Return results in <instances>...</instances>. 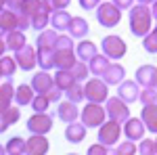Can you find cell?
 Returning a JSON list of instances; mask_svg holds the SVG:
<instances>
[{
  "label": "cell",
  "instance_id": "6da1fadb",
  "mask_svg": "<svg viewBox=\"0 0 157 155\" xmlns=\"http://www.w3.org/2000/svg\"><path fill=\"white\" fill-rule=\"evenodd\" d=\"M153 21L155 19H153L147 4H132L130 6V32H132V36L143 38L153 27Z\"/></svg>",
  "mask_w": 157,
  "mask_h": 155
},
{
  "label": "cell",
  "instance_id": "7a4b0ae2",
  "mask_svg": "<svg viewBox=\"0 0 157 155\" xmlns=\"http://www.w3.org/2000/svg\"><path fill=\"white\" fill-rule=\"evenodd\" d=\"M80 115H82V124H84L86 128H98L107 119L105 107H101V103H92V101H88L84 107H82Z\"/></svg>",
  "mask_w": 157,
  "mask_h": 155
},
{
  "label": "cell",
  "instance_id": "3957f363",
  "mask_svg": "<svg viewBox=\"0 0 157 155\" xmlns=\"http://www.w3.org/2000/svg\"><path fill=\"white\" fill-rule=\"evenodd\" d=\"M105 115L117 124H124L126 119L130 118V109L128 103H124L120 96H107L105 99Z\"/></svg>",
  "mask_w": 157,
  "mask_h": 155
},
{
  "label": "cell",
  "instance_id": "277c9868",
  "mask_svg": "<svg viewBox=\"0 0 157 155\" xmlns=\"http://www.w3.org/2000/svg\"><path fill=\"white\" fill-rule=\"evenodd\" d=\"M97 21L103 27H115L121 21V11L113 2H98L97 4Z\"/></svg>",
  "mask_w": 157,
  "mask_h": 155
},
{
  "label": "cell",
  "instance_id": "5b68a950",
  "mask_svg": "<svg viewBox=\"0 0 157 155\" xmlns=\"http://www.w3.org/2000/svg\"><path fill=\"white\" fill-rule=\"evenodd\" d=\"M84 99L92 101V103H105L109 96V86L101 78H92V80H84Z\"/></svg>",
  "mask_w": 157,
  "mask_h": 155
},
{
  "label": "cell",
  "instance_id": "8992f818",
  "mask_svg": "<svg viewBox=\"0 0 157 155\" xmlns=\"http://www.w3.org/2000/svg\"><path fill=\"white\" fill-rule=\"evenodd\" d=\"M101 48H103V55H105L109 61L124 59V55H126V50H128L126 42H124L120 36H105L103 42H101Z\"/></svg>",
  "mask_w": 157,
  "mask_h": 155
},
{
  "label": "cell",
  "instance_id": "52a82bcc",
  "mask_svg": "<svg viewBox=\"0 0 157 155\" xmlns=\"http://www.w3.org/2000/svg\"><path fill=\"white\" fill-rule=\"evenodd\" d=\"M120 136H121V124L113 122V119H109V122L105 119L98 126V143L111 147V145H115L120 141Z\"/></svg>",
  "mask_w": 157,
  "mask_h": 155
},
{
  "label": "cell",
  "instance_id": "ba28073f",
  "mask_svg": "<svg viewBox=\"0 0 157 155\" xmlns=\"http://www.w3.org/2000/svg\"><path fill=\"white\" fill-rule=\"evenodd\" d=\"M52 128V115L46 111H34V115L27 119V130L32 134H46Z\"/></svg>",
  "mask_w": 157,
  "mask_h": 155
},
{
  "label": "cell",
  "instance_id": "9c48e42d",
  "mask_svg": "<svg viewBox=\"0 0 157 155\" xmlns=\"http://www.w3.org/2000/svg\"><path fill=\"white\" fill-rule=\"evenodd\" d=\"M13 59H15V63H17L19 69L32 72V69L36 67V48L25 44V46H21L19 50H15V57H13Z\"/></svg>",
  "mask_w": 157,
  "mask_h": 155
},
{
  "label": "cell",
  "instance_id": "30bf717a",
  "mask_svg": "<svg viewBox=\"0 0 157 155\" xmlns=\"http://www.w3.org/2000/svg\"><path fill=\"white\" fill-rule=\"evenodd\" d=\"M98 78L107 84V86H117L126 78V69H124V65L117 63V61H109V65L105 67V72L101 73Z\"/></svg>",
  "mask_w": 157,
  "mask_h": 155
},
{
  "label": "cell",
  "instance_id": "8fae6325",
  "mask_svg": "<svg viewBox=\"0 0 157 155\" xmlns=\"http://www.w3.org/2000/svg\"><path fill=\"white\" fill-rule=\"evenodd\" d=\"M138 92H140V88H138V84L134 82V80H121L117 84V96H120L124 103H128V105H132L138 101Z\"/></svg>",
  "mask_w": 157,
  "mask_h": 155
},
{
  "label": "cell",
  "instance_id": "7c38bea8",
  "mask_svg": "<svg viewBox=\"0 0 157 155\" xmlns=\"http://www.w3.org/2000/svg\"><path fill=\"white\" fill-rule=\"evenodd\" d=\"M145 130L147 128H145V124L140 122V118H128L124 122V128H121V132L126 134V138L132 141V143L140 141L145 136Z\"/></svg>",
  "mask_w": 157,
  "mask_h": 155
},
{
  "label": "cell",
  "instance_id": "4fadbf2b",
  "mask_svg": "<svg viewBox=\"0 0 157 155\" xmlns=\"http://www.w3.org/2000/svg\"><path fill=\"white\" fill-rule=\"evenodd\" d=\"M75 52H73V48H55V52H52V65L57 67V69H69L73 63H75Z\"/></svg>",
  "mask_w": 157,
  "mask_h": 155
},
{
  "label": "cell",
  "instance_id": "5bb4252c",
  "mask_svg": "<svg viewBox=\"0 0 157 155\" xmlns=\"http://www.w3.org/2000/svg\"><path fill=\"white\" fill-rule=\"evenodd\" d=\"M50 149V143L44 134H32L29 141H25V153L29 155H44Z\"/></svg>",
  "mask_w": 157,
  "mask_h": 155
},
{
  "label": "cell",
  "instance_id": "9a60e30c",
  "mask_svg": "<svg viewBox=\"0 0 157 155\" xmlns=\"http://www.w3.org/2000/svg\"><path fill=\"white\" fill-rule=\"evenodd\" d=\"M134 82L138 84V86H155L157 84V69L155 65H140L138 69H136V78H134Z\"/></svg>",
  "mask_w": 157,
  "mask_h": 155
},
{
  "label": "cell",
  "instance_id": "2e32d148",
  "mask_svg": "<svg viewBox=\"0 0 157 155\" xmlns=\"http://www.w3.org/2000/svg\"><path fill=\"white\" fill-rule=\"evenodd\" d=\"M65 32H67L73 40H82V38L88 36L90 25H88V21L82 19V17H71V19H69V25H67V29H65Z\"/></svg>",
  "mask_w": 157,
  "mask_h": 155
},
{
  "label": "cell",
  "instance_id": "e0dca14e",
  "mask_svg": "<svg viewBox=\"0 0 157 155\" xmlns=\"http://www.w3.org/2000/svg\"><path fill=\"white\" fill-rule=\"evenodd\" d=\"M86 132H88V128H86L82 122L75 119V122H69V124H67V128H65V138H67V143L78 145L86 138Z\"/></svg>",
  "mask_w": 157,
  "mask_h": 155
},
{
  "label": "cell",
  "instance_id": "ac0fdd59",
  "mask_svg": "<svg viewBox=\"0 0 157 155\" xmlns=\"http://www.w3.org/2000/svg\"><path fill=\"white\" fill-rule=\"evenodd\" d=\"M32 88H34V92H38V95H44V92H48L50 88L55 86V82H52V76H50L46 69H42V72H38L34 78H32V84H29Z\"/></svg>",
  "mask_w": 157,
  "mask_h": 155
},
{
  "label": "cell",
  "instance_id": "d6986e66",
  "mask_svg": "<svg viewBox=\"0 0 157 155\" xmlns=\"http://www.w3.org/2000/svg\"><path fill=\"white\" fill-rule=\"evenodd\" d=\"M57 115H59V119H63L65 124H69V122H75V119L80 118V109H78V103H71V101H59Z\"/></svg>",
  "mask_w": 157,
  "mask_h": 155
},
{
  "label": "cell",
  "instance_id": "ffe728a7",
  "mask_svg": "<svg viewBox=\"0 0 157 155\" xmlns=\"http://www.w3.org/2000/svg\"><path fill=\"white\" fill-rule=\"evenodd\" d=\"M73 52H75V57L80 61H84V63H88V61L92 59L94 55H97V44L94 42H90V40H86V38H82L75 46H73Z\"/></svg>",
  "mask_w": 157,
  "mask_h": 155
},
{
  "label": "cell",
  "instance_id": "44dd1931",
  "mask_svg": "<svg viewBox=\"0 0 157 155\" xmlns=\"http://www.w3.org/2000/svg\"><path fill=\"white\" fill-rule=\"evenodd\" d=\"M69 19H71V15L67 13V9H57V11L50 13L48 23L55 32H65L67 25H69Z\"/></svg>",
  "mask_w": 157,
  "mask_h": 155
},
{
  "label": "cell",
  "instance_id": "7402d4cb",
  "mask_svg": "<svg viewBox=\"0 0 157 155\" xmlns=\"http://www.w3.org/2000/svg\"><path fill=\"white\" fill-rule=\"evenodd\" d=\"M2 38H4V44H6V50H19L21 46H25L27 44V40H25V34L21 32V29H11V32H4L2 34Z\"/></svg>",
  "mask_w": 157,
  "mask_h": 155
},
{
  "label": "cell",
  "instance_id": "603a6c76",
  "mask_svg": "<svg viewBox=\"0 0 157 155\" xmlns=\"http://www.w3.org/2000/svg\"><path fill=\"white\" fill-rule=\"evenodd\" d=\"M34 99V88L29 84H19L17 90H13V101L17 103V107L29 105V101Z\"/></svg>",
  "mask_w": 157,
  "mask_h": 155
},
{
  "label": "cell",
  "instance_id": "cb8c5ba5",
  "mask_svg": "<svg viewBox=\"0 0 157 155\" xmlns=\"http://www.w3.org/2000/svg\"><path fill=\"white\" fill-rule=\"evenodd\" d=\"M157 111H155V103H149V105H143V113H140V122L145 124V128L149 132H157Z\"/></svg>",
  "mask_w": 157,
  "mask_h": 155
},
{
  "label": "cell",
  "instance_id": "d4e9b609",
  "mask_svg": "<svg viewBox=\"0 0 157 155\" xmlns=\"http://www.w3.org/2000/svg\"><path fill=\"white\" fill-rule=\"evenodd\" d=\"M52 52H55V48H42L38 46L36 50V65H40L42 69H52L55 65H52Z\"/></svg>",
  "mask_w": 157,
  "mask_h": 155
},
{
  "label": "cell",
  "instance_id": "484cf974",
  "mask_svg": "<svg viewBox=\"0 0 157 155\" xmlns=\"http://www.w3.org/2000/svg\"><path fill=\"white\" fill-rule=\"evenodd\" d=\"M52 82H55V86H57L59 90H67V88L75 82V78L71 76L69 69H57V73L52 76Z\"/></svg>",
  "mask_w": 157,
  "mask_h": 155
},
{
  "label": "cell",
  "instance_id": "4316f807",
  "mask_svg": "<svg viewBox=\"0 0 157 155\" xmlns=\"http://www.w3.org/2000/svg\"><path fill=\"white\" fill-rule=\"evenodd\" d=\"M11 29H17V15L9 9H0V32L4 34Z\"/></svg>",
  "mask_w": 157,
  "mask_h": 155
},
{
  "label": "cell",
  "instance_id": "83f0119b",
  "mask_svg": "<svg viewBox=\"0 0 157 155\" xmlns=\"http://www.w3.org/2000/svg\"><path fill=\"white\" fill-rule=\"evenodd\" d=\"M86 65H88V72L92 73V76H101V73L105 72V67L109 65V59L105 57V55H98V52H97V55L88 61Z\"/></svg>",
  "mask_w": 157,
  "mask_h": 155
},
{
  "label": "cell",
  "instance_id": "f1b7e54d",
  "mask_svg": "<svg viewBox=\"0 0 157 155\" xmlns=\"http://www.w3.org/2000/svg\"><path fill=\"white\" fill-rule=\"evenodd\" d=\"M57 36H59V32H55L52 27L50 29H40V36H38V46L42 48H55V42H57Z\"/></svg>",
  "mask_w": 157,
  "mask_h": 155
},
{
  "label": "cell",
  "instance_id": "f546056e",
  "mask_svg": "<svg viewBox=\"0 0 157 155\" xmlns=\"http://www.w3.org/2000/svg\"><path fill=\"white\" fill-rule=\"evenodd\" d=\"M69 72H71V76L75 78V82H84V80H88V76H90L88 65H86L84 61H80V59H75V63L69 67Z\"/></svg>",
  "mask_w": 157,
  "mask_h": 155
},
{
  "label": "cell",
  "instance_id": "4dcf8cb0",
  "mask_svg": "<svg viewBox=\"0 0 157 155\" xmlns=\"http://www.w3.org/2000/svg\"><path fill=\"white\" fill-rule=\"evenodd\" d=\"M13 84L6 80V82H2L0 84V111L2 109H6L9 105H11V101H13Z\"/></svg>",
  "mask_w": 157,
  "mask_h": 155
},
{
  "label": "cell",
  "instance_id": "1f68e13d",
  "mask_svg": "<svg viewBox=\"0 0 157 155\" xmlns=\"http://www.w3.org/2000/svg\"><path fill=\"white\" fill-rule=\"evenodd\" d=\"M65 96H67V101H71V103H82V99H84V86L82 82H73L67 90H63Z\"/></svg>",
  "mask_w": 157,
  "mask_h": 155
},
{
  "label": "cell",
  "instance_id": "d6a6232c",
  "mask_svg": "<svg viewBox=\"0 0 157 155\" xmlns=\"http://www.w3.org/2000/svg\"><path fill=\"white\" fill-rule=\"evenodd\" d=\"M4 151L11 155H23L25 153V141L21 136H11L6 147H4Z\"/></svg>",
  "mask_w": 157,
  "mask_h": 155
},
{
  "label": "cell",
  "instance_id": "836d02e7",
  "mask_svg": "<svg viewBox=\"0 0 157 155\" xmlns=\"http://www.w3.org/2000/svg\"><path fill=\"white\" fill-rule=\"evenodd\" d=\"M15 69H17V63L13 57H0V78H11L15 76Z\"/></svg>",
  "mask_w": 157,
  "mask_h": 155
},
{
  "label": "cell",
  "instance_id": "e575fe53",
  "mask_svg": "<svg viewBox=\"0 0 157 155\" xmlns=\"http://www.w3.org/2000/svg\"><path fill=\"white\" fill-rule=\"evenodd\" d=\"M143 48H145L147 52H151V55L157 52V32L153 29V27L143 36Z\"/></svg>",
  "mask_w": 157,
  "mask_h": 155
},
{
  "label": "cell",
  "instance_id": "d590c367",
  "mask_svg": "<svg viewBox=\"0 0 157 155\" xmlns=\"http://www.w3.org/2000/svg\"><path fill=\"white\" fill-rule=\"evenodd\" d=\"M48 17H50V15H48V13H44V11L34 13V15L29 17V19H32V27L38 29V32L44 29V27H48Z\"/></svg>",
  "mask_w": 157,
  "mask_h": 155
},
{
  "label": "cell",
  "instance_id": "8d00e7d4",
  "mask_svg": "<svg viewBox=\"0 0 157 155\" xmlns=\"http://www.w3.org/2000/svg\"><path fill=\"white\" fill-rule=\"evenodd\" d=\"M29 105H32V109L34 111H48V107H50V101L46 99L44 95H34V99L29 101Z\"/></svg>",
  "mask_w": 157,
  "mask_h": 155
},
{
  "label": "cell",
  "instance_id": "74e56055",
  "mask_svg": "<svg viewBox=\"0 0 157 155\" xmlns=\"http://www.w3.org/2000/svg\"><path fill=\"white\" fill-rule=\"evenodd\" d=\"M155 99H157V90H155V86H147V88H143V90L138 92V101H140L143 105L155 103Z\"/></svg>",
  "mask_w": 157,
  "mask_h": 155
},
{
  "label": "cell",
  "instance_id": "f35d334b",
  "mask_svg": "<svg viewBox=\"0 0 157 155\" xmlns=\"http://www.w3.org/2000/svg\"><path fill=\"white\" fill-rule=\"evenodd\" d=\"M136 151H138V153H143V155H149V153L155 155L157 153L155 138H145V136H143V138H140V147H138Z\"/></svg>",
  "mask_w": 157,
  "mask_h": 155
},
{
  "label": "cell",
  "instance_id": "ab89813d",
  "mask_svg": "<svg viewBox=\"0 0 157 155\" xmlns=\"http://www.w3.org/2000/svg\"><path fill=\"white\" fill-rule=\"evenodd\" d=\"M21 11L32 17L34 13L40 11V0H23V2H21Z\"/></svg>",
  "mask_w": 157,
  "mask_h": 155
},
{
  "label": "cell",
  "instance_id": "60d3db41",
  "mask_svg": "<svg viewBox=\"0 0 157 155\" xmlns=\"http://www.w3.org/2000/svg\"><path fill=\"white\" fill-rule=\"evenodd\" d=\"M115 153L117 155H132V153H136V145H134L132 141L120 143L117 147H115Z\"/></svg>",
  "mask_w": 157,
  "mask_h": 155
},
{
  "label": "cell",
  "instance_id": "b9f144b4",
  "mask_svg": "<svg viewBox=\"0 0 157 155\" xmlns=\"http://www.w3.org/2000/svg\"><path fill=\"white\" fill-rule=\"evenodd\" d=\"M55 48H73V38L67 34H61L59 32V36H57V42H55Z\"/></svg>",
  "mask_w": 157,
  "mask_h": 155
},
{
  "label": "cell",
  "instance_id": "7bdbcfd3",
  "mask_svg": "<svg viewBox=\"0 0 157 155\" xmlns=\"http://www.w3.org/2000/svg\"><path fill=\"white\" fill-rule=\"evenodd\" d=\"M21 2L23 0H4V9H9L11 13H15V15H19L21 11Z\"/></svg>",
  "mask_w": 157,
  "mask_h": 155
},
{
  "label": "cell",
  "instance_id": "ee69618b",
  "mask_svg": "<svg viewBox=\"0 0 157 155\" xmlns=\"http://www.w3.org/2000/svg\"><path fill=\"white\" fill-rule=\"evenodd\" d=\"M61 95H63V90H59L57 86H52L48 92H44V96L48 99L50 103H59V101H61Z\"/></svg>",
  "mask_w": 157,
  "mask_h": 155
},
{
  "label": "cell",
  "instance_id": "f6af8a7d",
  "mask_svg": "<svg viewBox=\"0 0 157 155\" xmlns=\"http://www.w3.org/2000/svg\"><path fill=\"white\" fill-rule=\"evenodd\" d=\"M88 153H90V155H97V153H111V149H109L107 145L98 143V145H92V147L88 149Z\"/></svg>",
  "mask_w": 157,
  "mask_h": 155
},
{
  "label": "cell",
  "instance_id": "bcb514c9",
  "mask_svg": "<svg viewBox=\"0 0 157 155\" xmlns=\"http://www.w3.org/2000/svg\"><path fill=\"white\" fill-rule=\"evenodd\" d=\"M98 2H101V0H80V6H82L84 11H94Z\"/></svg>",
  "mask_w": 157,
  "mask_h": 155
},
{
  "label": "cell",
  "instance_id": "7dc6e473",
  "mask_svg": "<svg viewBox=\"0 0 157 155\" xmlns=\"http://www.w3.org/2000/svg\"><path fill=\"white\" fill-rule=\"evenodd\" d=\"M50 4H52V9L57 11V9H67L69 4H71V0H48Z\"/></svg>",
  "mask_w": 157,
  "mask_h": 155
},
{
  "label": "cell",
  "instance_id": "c3c4849f",
  "mask_svg": "<svg viewBox=\"0 0 157 155\" xmlns=\"http://www.w3.org/2000/svg\"><path fill=\"white\" fill-rule=\"evenodd\" d=\"M113 4H115L120 11H126V9H130L134 4V0H113Z\"/></svg>",
  "mask_w": 157,
  "mask_h": 155
},
{
  "label": "cell",
  "instance_id": "681fc988",
  "mask_svg": "<svg viewBox=\"0 0 157 155\" xmlns=\"http://www.w3.org/2000/svg\"><path fill=\"white\" fill-rule=\"evenodd\" d=\"M9 128H11L9 119H6V115H4V111H0V134H2V132H6Z\"/></svg>",
  "mask_w": 157,
  "mask_h": 155
},
{
  "label": "cell",
  "instance_id": "f907efd6",
  "mask_svg": "<svg viewBox=\"0 0 157 155\" xmlns=\"http://www.w3.org/2000/svg\"><path fill=\"white\" fill-rule=\"evenodd\" d=\"M4 50H6V44H4V38H0V57L4 55Z\"/></svg>",
  "mask_w": 157,
  "mask_h": 155
},
{
  "label": "cell",
  "instance_id": "816d5d0a",
  "mask_svg": "<svg viewBox=\"0 0 157 155\" xmlns=\"http://www.w3.org/2000/svg\"><path fill=\"white\" fill-rule=\"evenodd\" d=\"M138 4H151V2H155V0H136Z\"/></svg>",
  "mask_w": 157,
  "mask_h": 155
},
{
  "label": "cell",
  "instance_id": "f5cc1de1",
  "mask_svg": "<svg viewBox=\"0 0 157 155\" xmlns=\"http://www.w3.org/2000/svg\"><path fill=\"white\" fill-rule=\"evenodd\" d=\"M2 153H6V151H4V147H2V145H0V155Z\"/></svg>",
  "mask_w": 157,
  "mask_h": 155
},
{
  "label": "cell",
  "instance_id": "db71d44e",
  "mask_svg": "<svg viewBox=\"0 0 157 155\" xmlns=\"http://www.w3.org/2000/svg\"><path fill=\"white\" fill-rule=\"evenodd\" d=\"M0 9H4V0H0Z\"/></svg>",
  "mask_w": 157,
  "mask_h": 155
}]
</instances>
